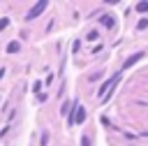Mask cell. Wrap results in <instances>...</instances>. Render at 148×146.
<instances>
[{
	"label": "cell",
	"mask_w": 148,
	"mask_h": 146,
	"mask_svg": "<svg viewBox=\"0 0 148 146\" xmlns=\"http://www.w3.org/2000/svg\"><path fill=\"white\" fill-rule=\"evenodd\" d=\"M46 5H49L46 0H42V2H37V5H35V7H32V9L28 12V14H25V19H28V21H32L35 16H39V14H42V12L46 9Z\"/></svg>",
	"instance_id": "cell-1"
},
{
	"label": "cell",
	"mask_w": 148,
	"mask_h": 146,
	"mask_svg": "<svg viewBox=\"0 0 148 146\" xmlns=\"http://www.w3.org/2000/svg\"><path fill=\"white\" fill-rule=\"evenodd\" d=\"M141 58H143V51H139V53H132V56H130V58L123 63V67H120V70H127V67H132V65H134V63H139Z\"/></svg>",
	"instance_id": "cell-2"
},
{
	"label": "cell",
	"mask_w": 148,
	"mask_h": 146,
	"mask_svg": "<svg viewBox=\"0 0 148 146\" xmlns=\"http://www.w3.org/2000/svg\"><path fill=\"white\" fill-rule=\"evenodd\" d=\"M18 49H21V44H18V42H9V44H7V51H9V53H16Z\"/></svg>",
	"instance_id": "cell-3"
},
{
	"label": "cell",
	"mask_w": 148,
	"mask_h": 146,
	"mask_svg": "<svg viewBox=\"0 0 148 146\" xmlns=\"http://www.w3.org/2000/svg\"><path fill=\"white\" fill-rule=\"evenodd\" d=\"M136 12L139 14H146L148 12V2H136Z\"/></svg>",
	"instance_id": "cell-4"
},
{
	"label": "cell",
	"mask_w": 148,
	"mask_h": 146,
	"mask_svg": "<svg viewBox=\"0 0 148 146\" xmlns=\"http://www.w3.org/2000/svg\"><path fill=\"white\" fill-rule=\"evenodd\" d=\"M102 23H104L106 28H113V23H116V21H113V16H104V19H102Z\"/></svg>",
	"instance_id": "cell-5"
},
{
	"label": "cell",
	"mask_w": 148,
	"mask_h": 146,
	"mask_svg": "<svg viewBox=\"0 0 148 146\" xmlns=\"http://www.w3.org/2000/svg\"><path fill=\"white\" fill-rule=\"evenodd\" d=\"M136 28H139V30H146V28H148V21H146V19H139V25H136Z\"/></svg>",
	"instance_id": "cell-6"
},
{
	"label": "cell",
	"mask_w": 148,
	"mask_h": 146,
	"mask_svg": "<svg viewBox=\"0 0 148 146\" xmlns=\"http://www.w3.org/2000/svg\"><path fill=\"white\" fill-rule=\"evenodd\" d=\"M7 25H9V19H7V16H5V19H0V30H5Z\"/></svg>",
	"instance_id": "cell-7"
},
{
	"label": "cell",
	"mask_w": 148,
	"mask_h": 146,
	"mask_svg": "<svg viewBox=\"0 0 148 146\" xmlns=\"http://www.w3.org/2000/svg\"><path fill=\"white\" fill-rule=\"evenodd\" d=\"M97 37H99L97 30H90V32H88V39H97Z\"/></svg>",
	"instance_id": "cell-8"
},
{
	"label": "cell",
	"mask_w": 148,
	"mask_h": 146,
	"mask_svg": "<svg viewBox=\"0 0 148 146\" xmlns=\"http://www.w3.org/2000/svg\"><path fill=\"white\" fill-rule=\"evenodd\" d=\"M39 144H44V146L49 144V132H44V134H42V141H39Z\"/></svg>",
	"instance_id": "cell-9"
},
{
	"label": "cell",
	"mask_w": 148,
	"mask_h": 146,
	"mask_svg": "<svg viewBox=\"0 0 148 146\" xmlns=\"http://www.w3.org/2000/svg\"><path fill=\"white\" fill-rule=\"evenodd\" d=\"M81 146H90V139L88 137H81Z\"/></svg>",
	"instance_id": "cell-10"
}]
</instances>
